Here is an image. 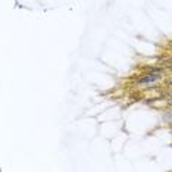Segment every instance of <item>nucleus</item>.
<instances>
[{"label":"nucleus","instance_id":"1","mask_svg":"<svg viewBox=\"0 0 172 172\" xmlns=\"http://www.w3.org/2000/svg\"><path fill=\"white\" fill-rule=\"evenodd\" d=\"M162 74H153V72H146L144 77H141L137 79V84L143 85V84H152V83H156L157 79H161Z\"/></svg>","mask_w":172,"mask_h":172},{"label":"nucleus","instance_id":"2","mask_svg":"<svg viewBox=\"0 0 172 172\" xmlns=\"http://www.w3.org/2000/svg\"><path fill=\"white\" fill-rule=\"evenodd\" d=\"M171 44H172V43H171Z\"/></svg>","mask_w":172,"mask_h":172}]
</instances>
